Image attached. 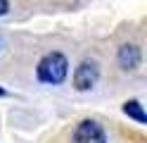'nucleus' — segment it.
Returning <instances> with one entry per match:
<instances>
[{"label":"nucleus","mask_w":147,"mask_h":143,"mask_svg":"<svg viewBox=\"0 0 147 143\" xmlns=\"http://www.w3.org/2000/svg\"><path fill=\"white\" fill-rule=\"evenodd\" d=\"M69 74V62L62 53H48L45 57H40L38 67H36V76L38 81L43 83H50V86H57L67 79Z\"/></svg>","instance_id":"f257e3e1"},{"label":"nucleus","mask_w":147,"mask_h":143,"mask_svg":"<svg viewBox=\"0 0 147 143\" xmlns=\"http://www.w3.org/2000/svg\"><path fill=\"white\" fill-rule=\"evenodd\" d=\"M97 79H100L97 64L93 60H86V62H81L76 67V72H74V88L76 91H88V88H93L97 83Z\"/></svg>","instance_id":"f03ea898"},{"label":"nucleus","mask_w":147,"mask_h":143,"mask_svg":"<svg viewBox=\"0 0 147 143\" xmlns=\"http://www.w3.org/2000/svg\"><path fill=\"white\" fill-rule=\"evenodd\" d=\"M74 143H107L105 129L93 119H83L74 131Z\"/></svg>","instance_id":"7ed1b4c3"},{"label":"nucleus","mask_w":147,"mask_h":143,"mask_svg":"<svg viewBox=\"0 0 147 143\" xmlns=\"http://www.w3.org/2000/svg\"><path fill=\"white\" fill-rule=\"evenodd\" d=\"M140 48L138 45H121L119 48V64L123 67V69H138L140 67Z\"/></svg>","instance_id":"20e7f679"},{"label":"nucleus","mask_w":147,"mask_h":143,"mask_svg":"<svg viewBox=\"0 0 147 143\" xmlns=\"http://www.w3.org/2000/svg\"><path fill=\"white\" fill-rule=\"evenodd\" d=\"M123 112L128 114V117H133L138 124H145V122H147V114H145L142 105L138 103V100H128V103H123Z\"/></svg>","instance_id":"39448f33"},{"label":"nucleus","mask_w":147,"mask_h":143,"mask_svg":"<svg viewBox=\"0 0 147 143\" xmlns=\"http://www.w3.org/2000/svg\"><path fill=\"white\" fill-rule=\"evenodd\" d=\"M7 10H10V0H0V17H3Z\"/></svg>","instance_id":"423d86ee"}]
</instances>
